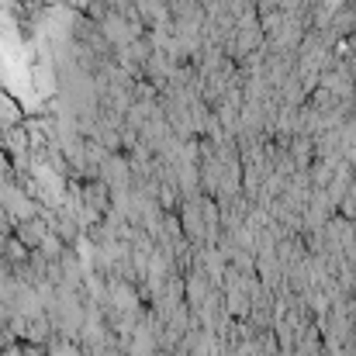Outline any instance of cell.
<instances>
[{"mask_svg":"<svg viewBox=\"0 0 356 356\" xmlns=\"http://www.w3.org/2000/svg\"><path fill=\"white\" fill-rule=\"evenodd\" d=\"M49 232H52V229H49V222H45L42 215H38V218H28V222H17V225H14V238H21V242H24L31 252H35V249L45 242V236H49Z\"/></svg>","mask_w":356,"mask_h":356,"instance_id":"6da1fadb","label":"cell"},{"mask_svg":"<svg viewBox=\"0 0 356 356\" xmlns=\"http://www.w3.org/2000/svg\"><path fill=\"white\" fill-rule=\"evenodd\" d=\"M45 356H87L83 346L76 339H66V336H52L49 346H45Z\"/></svg>","mask_w":356,"mask_h":356,"instance_id":"7a4b0ae2","label":"cell"}]
</instances>
